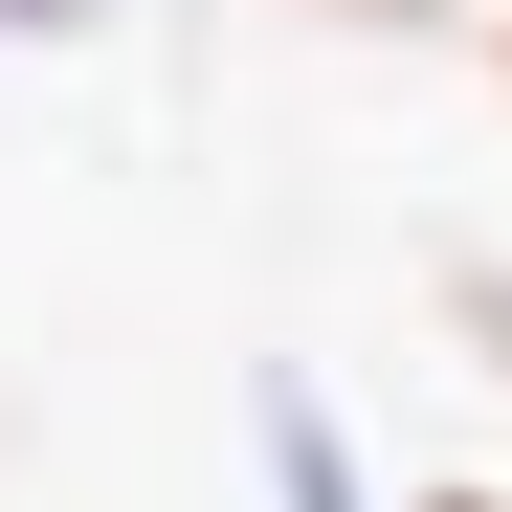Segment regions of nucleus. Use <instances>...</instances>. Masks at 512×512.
Segmentation results:
<instances>
[{"instance_id":"obj_2","label":"nucleus","mask_w":512,"mask_h":512,"mask_svg":"<svg viewBox=\"0 0 512 512\" xmlns=\"http://www.w3.org/2000/svg\"><path fill=\"white\" fill-rule=\"evenodd\" d=\"M357 23H401V0H357Z\"/></svg>"},{"instance_id":"obj_1","label":"nucleus","mask_w":512,"mask_h":512,"mask_svg":"<svg viewBox=\"0 0 512 512\" xmlns=\"http://www.w3.org/2000/svg\"><path fill=\"white\" fill-rule=\"evenodd\" d=\"M45 23H90V0H0V45H45Z\"/></svg>"},{"instance_id":"obj_3","label":"nucleus","mask_w":512,"mask_h":512,"mask_svg":"<svg viewBox=\"0 0 512 512\" xmlns=\"http://www.w3.org/2000/svg\"><path fill=\"white\" fill-rule=\"evenodd\" d=\"M446 512H490V490H446Z\"/></svg>"}]
</instances>
